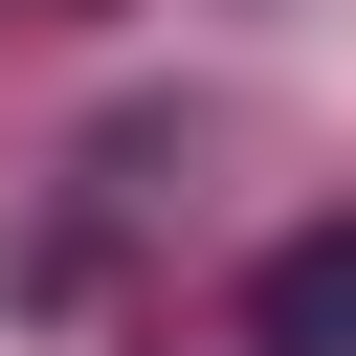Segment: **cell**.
I'll list each match as a JSON object with an SVG mask.
<instances>
[{"instance_id":"1","label":"cell","mask_w":356,"mask_h":356,"mask_svg":"<svg viewBox=\"0 0 356 356\" xmlns=\"http://www.w3.org/2000/svg\"><path fill=\"white\" fill-rule=\"evenodd\" d=\"M245 334H267V356H356V222H312V245H267V289H245Z\"/></svg>"}]
</instances>
